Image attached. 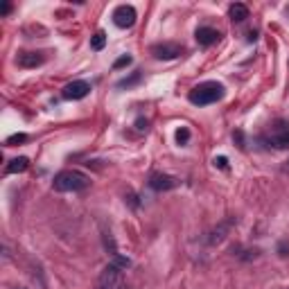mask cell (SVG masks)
<instances>
[{"label":"cell","mask_w":289,"mask_h":289,"mask_svg":"<svg viewBox=\"0 0 289 289\" xmlns=\"http://www.w3.org/2000/svg\"><path fill=\"white\" fill-rule=\"evenodd\" d=\"M136 18H138V14H136V9L131 5H120V7L113 9V23H115L118 27H122V30L131 27Z\"/></svg>","instance_id":"cell-3"},{"label":"cell","mask_w":289,"mask_h":289,"mask_svg":"<svg viewBox=\"0 0 289 289\" xmlns=\"http://www.w3.org/2000/svg\"><path fill=\"white\" fill-rule=\"evenodd\" d=\"M228 16H230V21L242 23V21L248 18V7L246 5H242V3H235V5H230L228 7Z\"/></svg>","instance_id":"cell-11"},{"label":"cell","mask_w":289,"mask_h":289,"mask_svg":"<svg viewBox=\"0 0 289 289\" xmlns=\"http://www.w3.org/2000/svg\"><path fill=\"white\" fill-rule=\"evenodd\" d=\"M179 185V181L169 174H161V172H154L149 177V188L156 190V192H165V190H174Z\"/></svg>","instance_id":"cell-7"},{"label":"cell","mask_w":289,"mask_h":289,"mask_svg":"<svg viewBox=\"0 0 289 289\" xmlns=\"http://www.w3.org/2000/svg\"><path fill=\"white\" fill-rule=\"evenodd\" d=\"M21 289H27V287H21Z\"/></svg>","instance_id":"cell-23"},{"label":"cell","mask_w":289,"mask_h":289,"mask_svg":"<svg viewBox=\"0 0 289 289\" xmlns=\"http://www.w3.org/2000/svg\"><path fill=\"white\" fill-rule=\"evenodd\" d=\"M233 226H235V219H228V222H224V224H219V226H217V228H215V230H213V233H210V237H208V242H210V244H219V242H222V240H224V237H226V235H228V230H230V228H233Z\"/></svg>","instance_id":"cell-10"},{"label":"cell","mask_w":289,"mask_h":289,"mask_svg":"<svg viewBox=\"0 0 289 289\" xmlns=\"http://www.w3.org/2000/svg\"><path fill=\"white\" fill-rule=\"evenodd\" d=\"M16 64L21 68H36L43 64V54L41 52H21L16 56Z\"/></svg>","instance_id":"cell-9"},{"label":"cell","mask_w":289,"mask_h":289,"mask_svg":"<svg viewBox=\"0 0 289 289\" xmlns=\"http://www.w3.org/2000/svg\"><path fill=\"white\" fill-rule=\"evenodd\" d=\"M136 124H138V129H147V120H138Z\"/></svg>","instance_id":"cell-20"},{"label":"cell","mask_w":289,"mask_h":289,"mask_svg":"<svg viewBox=\"0 0 289 289\" xmlns=\"http://www.w3.org/2000/svg\"><path fill=\"white\" fill-rule=\"evenodd\" d=\"M27 167H30V161H27L25 156H18V158H14V161H9V165L5 167V172L7 174H18V172H25Z\"/></svg>","instance_id":"cell-12"},{"label":"cell","mask_w":289,"mask_h":289,"mask_svg":"<svg viewBox=\"0 0 289 289\" xmlns=\"http://www.w3.org/2000/svg\"><path fill=\"white\" fill-rule=\"evenodd\" d=\"M25 140H27L25 133H14V136H9V138H7V145L14 147V145H18V143H25Z\"/></svg>","instance_id":"cell-16"},{"label":"cell","mask_w":289,"mask_h":289,"mask_svg":"<svg viewBox=\"0 0 289 289\" xmlns=\"http://www.w3.org/2000/svg\"><path fill=\"white\" fill-rule=\"evenodd\" d=\"M104 45H106V34L102 30L95 32L93 36H90V48H93V50H98V52H100V50H104Z\"/></svg>","instance_id":"cell-13"},{"label":"cell","mask_w":289,"mask_h":289,"mask_svg":"<svg viewBox=\"0 0 289 289\" xmlns=\"http://www.w3.org/2000/svg\"><path fill=\"white\" fill-rule=\"evenodd\" d=\"M188 140H190V129L188 127L177 129V143L179 145H188Z\"/></svg>","instance_id":"cell-15"},{"label":"cell","mask_w":289,"mask_h":289,"mask_svg":"<svg viewBox=\"0 0 289 289\" xmlns=\"http://www.w3.org/2000/svg\"><path fill=\"white\" fill-rule=\"evenodd\" d=\"M195 36H197V43L203 45V48H208V45H213V43L219 41V32L213 30V27H199Z\"/></svg>","instance_id":"cell-8"},{"label":"cell","mask_w":289,"mask_h":289,"mask_svg":"<svg viewBox=\"0 0 289 289\" xmlns=\"http://www.w3.org/2000/svg\"><path fill=\"white\" fill-rule=\"evenodd\" d=\"M129 64H131V56L124 54V56H120V59H115V64H113V68H124V66H129Z\"/></svg>","instance_id":"cell-17"},{"label":"cell","mask_w":289,"mask_h":289,"mask_svg":"<svg viewBox=\"0 0 289 289\" xmlns=\"http://www.w3.org/2000/svg\"><path fill=\"white\" fill-rule=\"evenodd\" d=\"M269 143L276 147V149H289V124L278 120L274 127V133H271Z\"/></svg>","instance_id":"cell-5"},{"label":"cell","mask_w":289,"mask_h":289,"mask_svg":"<svg viewBox=\"0 0 289 289\" xmlns=\"http://www.w3.org/2000/svg\"><path fill=\"white\" fill-rule=\"evenodd\" d=\"M183 52V48L177 43H156L151 45V54L154 59H161V61H169V59H177Z\"/></svg>","instance_id":"cell-4"},{"label":"cell","mask_w":289,"mask_h":289,"mask_svg":"<svg viewBox=\"0 0 289 289\" xmlns=\"http://www.w3.org/2000/svg\"><path fill=\"white\" fill-rule=\"evenodd\" d=\"M140 82V72H133L131 77H127V79H122V82H118V88H129V86H133V84H138Z\"/></svg>","instance_id":"cell-14"},{"label":"cell","mask_w":289,"mask_h":289,"mask_svg":"<svg viewBox=\"0 0 289 289\" xmlns=\"http://www.w3.org/2000/svg\"><path fill=\"white\" fill-rule=\"evenodd\" d=\"M224 98V86L217 82H206V84H199L197 88L190 90L188 100L192 102L195 106H206V104H213V102L222 100Z\"/></svg>","instance_id":"cell-2"},{"label":"cell","mask_w":289,"mask_h":289,"mask_svg":"<svg viewBox=\"0 0 289 289\" xmlns=\"http://www.w3.org/2000/svg\"><path fill=\"white\" fill-rule=\"evenodd\" d=\"M215 167L228 169V158H226V156H217V158H215Z\"/></svg>","instance_id":"cell-18"},{"label":"cell","mask_w":289,"mask_h":289,"mask_svg":"<svg viewBox=\"0 0 289 289\" xmlns=\"http://www.w3.org/2000/svg\"><path fill=\"white\" fill-rule=\"evenodd\" d=\"M90 179L79 169H66V172H59L52 181V188L56 192H79L84 188H88Z\"/></svg>","instance_id":"cell-1"},{"label":"cell","mask_w":289,"mask_h":289,"mask_svg":"<svg viewBox=\"0 0 289 289\" xmlns=\"http://www.w3.org/2000/svg\"><path fill=\"white\" fill-rule=\"evenodd\" d=\"M9 9H11V5L5 3V5H3V14H9Z\"/></svg>","instance_id":"cell-21"},{"label":"cell","mask_w":289,"mask_h":289,"mask_svg":"<svg viewBox=\"0 0 289 289\" xmlns=\"http://www.w3.org/2000/svg\"><path fill=\"white\" fill-rule=\"evenodd\" d=\"M278 251H280V256H287V251H289V244H287V242H282Z\"/></svg>","instance_id":"cell-19"},{"label":"cell","mask_w":289,"mask_h":289,"mask_svg":"<svg viewBox=\"0 0 289 289\" xmlns=\"http://www.w3.org/2000/svg\"><path fill=\"white\" fill-rule=\"evenodd\" d=\"M88 93H90V84L84 82V79H77V82H70V84H68L61 95H64L66 100H84Z\"/></svg>","instance_id":"cell-6"},{"label":"cell","mask_w":289,"mask_h":289,"mask_svg":"<svg viewBox=\"0 0 289 289\" xmlns=\"http://www.w3.org/2000/svg\"><path fill=\"white\" fill-rule=\"evenodd\" d=\"M282 172H287V174H289V158L285 161V165H282Z\"/></svg>","instance_id":"cell-22"}]
</instances>
